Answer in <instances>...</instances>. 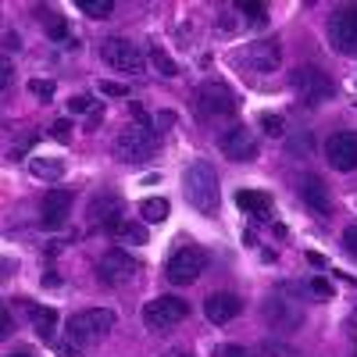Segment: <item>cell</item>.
I'll return each mask as SVG.
<instances>
[{"instance_id": "1", "label": "cell", "mask_w": 357, "mask_h": 357, "mask_svg": "<svg viewBox=\"0 0 357 357\" xmlns=\"http://www.w3.org/2000/svg\"><path fill=\"white\" fill-rule=\"evenodd\" d=\"M183 193H186V204L200 215H215L218 211V175L211 168V161H190L186 172H183Z\"/></svg>"}, {"instance_id": "2", "label": "cell", "mask_w": 357, "mask_h": 357, "mask_svg": "<svg viewBox=\"0 0 357 357\" xmlns=\"http://www.w3.org/2000/svg\"><path fill=\"white\" fill-rule=\"evenodd\" d=\"M158 151V132L146 126L143 111H136V122H129L114 136V158L122 165H146Z\"/></svg>"}, {"instance_id": "3", "label": "cell", "mask_w": 357, "mask_h": 357, "mask_svg": "<svg viewBox=\"0 0 357 357\" xmlns=\"http://www.w3.org/2000/svg\"><path fill=\"white\" fill-rule=\"evenodd\" d=\"M289 86H293V93L301 97V104H307V107H318V104H325V100H333V93H336L333 79L325 75L318 65L293 68V72H289Z\"/></svg>"}, {"instance_id": "4", "label": "cell", "mask_w": 357, "mask_h": 357, "mask_svg": "<svg viewBox=\"0 0 357 357\" xmlns=\"http://www.w3.org/2000/svg\"><path fill=\"white\" fill-rule=\"evenodd\" d=\"M111 329H114V311H111V307H86V311H75V314L68 318V336H72L79 347L100 343Z\"/></svg>"}, {"instance_id": "5", "label": "cell", "mask_w": 357, "mask_h": 357, "mask_svg": "<svg viewBox=\"0 0 357 357\" xmlns=\"http://www.w3.org/2000/svg\"><path fill=\"white\" fill-rule=\"evenodd\" d=\"M207 268V250L197 243H183L178 250H172V257L165 261V279L172 286H190L200 279V272Z\"/></svg>"}, {"instance_id": "6", "label": "cell", "mask_w": 357, "mask_h": 357, "mask_svg": "<svg viewBox=\"0 0 357 357\" xmlns=\"http://www.w3.org/2000/svg\"><path fill=\"white\" fill-rule=\"evenodd\" d=\"M97 54H100V61H104L107 68L126 72V75H139L143 65H146V61H143V50H139L132 40H126V36H107V40H100Z\"/></svg>"}, {"instance_id": "7", "label": "cell", "mask_w": 357, "mask_h": 357, "mask_svg": "<svg viewBox=\"0 0 357 357\" xmlns=\"http://www.w3.org/2000/svg\"><path fill=\"white\" fill-rule=\"evenodd\" d=\"M197 114L204 122H215V118H232L236 114V93L225 82H204L197 89Z\"/></svg>"}, {"instance_id": "8", "label": "cell", "mask_w": 357, "mask_h": 357, "mask_svg": "<svg viewBox=\"0 0 357 357\" xmlns=\"http://www.w3.org/2000/svg\"><path fill=\"white\" fill-rule=\"evenodd\" d=\"M186 318H190V304L183 301V296H158V301L143 304V321L158 333L175 329V325L186 321Z\"/></svg>"}, {"instance_id": "9", "label": "cell", "mask_w": 357, "mask_h": 357, "mask_svg": "<svg viewBox=\"0 0 357 357\" xmlns=\"http://www.w3.org/2000/svg\"><path fill=\"white\" fill-rule=\"evenodd\" d=\"M329 43L336 54H357V4H343L329 15Z\"/></svg>"}, {"instance_id": "10", "label": "cell", "mask_w": 357, "mask_h": 357, "mask_svg": "<svg viewBox=\"0 0 357 357\" xmlns=\"http://www.w3.org/2000/svg\"><path fill=\"white\" fill-rule=\"evenodd\" d=\"M136 268H139L136 257H129L122 247H114V250H107V254L97 261V279H100L104 286H122V282H129V279L136 275Z\"/></svg>"}, {"instance_id": "11", "label": "cell", "mask_w": 357, "mask_h": 357, "mask_svg": "<svg viewBox=\"0 0 357 357\" xmlns=\"http://www.w3.org/2000/svg\"><path fill=\"white\" fill-rule=\"evenodd\" d=\"M218 146H222V154L229 161H254L257 158V136L247 126H229L218 136Z\"/></svg>"}, {"instance_id": "12", "label": "cell", "mask_w": 357, "mask_h": 357, "mask_svg": "<svg viewBox=\"0 0 357 357\" xmlns=\"http://www.w3.org/2000/svg\"><path fill=\"white\" fill-rule=\"evenodd\" d=\"M325 158L336 172H354L357 168V132L354 129H343V132H333L325 139Z\"/></svg>"}, {"instance_id": "13", "label": "cell", "mask_w": 357, "mask_h": 357, "mask_svg": "<svg viewBox=\"0 0 357 357\" xmlns=\"http://www.w3.org/2000/svg\"><path fill=\"white\" fill-rule=\"evenodd\" d=\"M89 222L100 225L104 232H111L118 222H126V204H122V197L111 193V190H100L93 200H89Z\"/></svg>"}, {"instance_id": "14", "label": "cell", "mask_w": 357, "mask_h": 357, "mask_svg": "<svg viewBox=\"0 0 357 357\" xmlns=\"http://www.w3.org/2000/svg\"><path fill=\"white\" fill-rule=\"evenodd\" d=\"M72 215V190L65 186H54L43 193V204H40V225L43 229H61Z\"/></svg>"}, {"instance_id": "15", "label": "cell", "mask_w": 357, "mask_h": 357, "mask_svg": "<svg viewBox=\"0 0 357 357\" xmlns=\"http://www.w3.org/2000/svg\"><path fill=\"white\" fill-rule=\"evenodd\" d=\"M301 200L311 207V211H314L318 218H329V215H333V197H329V186H325V178H321V175H314V172L301 175Z\"/></svg>"}, {"instance_id": "16", "label": "cell", "mask_w": 357, "mask_h": 357, "mask_svg": "<svg viewBox=\"0 0 357 357\" xmlns=\"http://www.w3.org/2000/svg\"><path fill=\"white\" fill-rule=\"evenodd\" d=\"M264 321L272 325L275 333H293V329H301V307H293L289 301H282V296H268L264 301Z\"/></svg>"}, {"instance_id": "17", "label": "cell", "mask_w": 357, "mask_h": 357, "mask_svg": "<svg viewBox=\"0 0 357 357\" xmlns=\"http://www.w3.org/2000/svg\"><path fill=\"white\" fill-rule=\"evenodd\" d=\"M240 311H243V301H240L236 293H211V296L204 301V314H207V321H215V325L232 321Z\"/></svg>"}, {"instance_id": "18", "label": "cell", "mask_w": 357, "mask_h": 357, "mask_svg": "<svg viewBox=\"0 0 357 357\" xmlns=\"http://www.w3.org/2000/svg\"><path fill=\"white\" fill-rule=\"evenodd\" d=\"M247 68L254 72H275L279 68V43L275 40H264V43H250L243 54Z\"/></svg>"}, {"instance_id": "19", "label": "cell", "mask_w": 357, "mask_h": 357, "mask_svg": "<svg viewBox=\"0 0 357 357\" xmlns=\"http://www.w3.org/2000/svg\"><path fill=\"white\" fill-rule=\"evenodd\" d=\"M236 207H240L243 215H250L254 222L272 218V197L261 193V190H240L236 193Z\"/></svg>"}, {"instance_id": "20", "label": "cell", "mask_w": 357, "mask_h": 357, "mask_svg": "<svg viewBox=\"0 0 357 357\" xmlns=\"http://www.w3.org/2000/svg\"><path fill=\"white\" fill-rule=\"evenodd\" d=\"M29 318H33L36 336H40L43 343H50V340H54V329H57V311H54V307H40V304H33V307H29Z\"/></svg>"}, {"instance_id": "21", "label": "cell", "mask_w": 357, "mask_h": 357, "mask_svg": "<svg viewBox=\"0 0 357 357\" xmlns=\"http://www.w3.org/2000/svg\"><path fill=\"white\" fill-rule=\"evenodd\" d=\"M107 236H114V240H122V243H146V229L136 225V222H118Z\"/></svg>"}, {"instance_id": "22", "label": "cell", "mask_w": 357, "mask_h": 357, "mask_svg": "<svg viewBox=\"0 0 357 357\" xmlns=\"http://www.w3.org/2000/svg\"><path fill=\"white\" fill-rule=\"evenodd\" d=\"M139 215H143V222H165V218H168V200H165V197L143 200V204H139Z\"/></svg>"}, {"instance_id": "23", "label": "cell", "mask_w": 357, "mask_h": 357, "mask_svg": "<svg viewBox=\"0 0 357 357\" xmlns=\"http://www.w3.org/2000/svg\"><path fill=\"white\" fill-rule=\"evenodd\" d=\"M29 168H33V175L36 178H50V183H54V178H61V161H47V158H36L33 165H29Z\"/></svg>"}, {"instance_id": "24", "label": "cell", "mask_w": 357, "mask_h": 357, "mask_svg": "<svg viewBox=\"0 0 357 357\" xmlns=\"http://www.w3.org/2000/svg\"><path fill=\"white\" fill-rule=\"evenodd\" d=\"M79 11L89 15V18H111L114 4H111V0H79Z\"/></svg>"}, {"instance_id": "25", "label": "cell", "mask_w": 357, "mask_h": 357, "mask_svg": "<svg viewBox=\"0 0 357 357\" xmlns=\"http://www.w3.org/2000/svg\"><path fill=\"white\" fill-rule=\"evenodd\" d=\"M151 57H154V65L161 68V75H168V79H175V75H178V65L172 61V57H168L161 47H151Z\"/></svg>"}, {"instance_id": "26", "label": "cell", "mask_w": 357, "mask_h": 357, "mask_svg": "<svg viewBox=\"0 0 357 357\" xmlns=\"http://www.w3.org/2000/svg\"><path fill=\"white\" fill-rule=\"evenodd\" d=\"M54 89H57V86H54V82H47V79H33V82H29V93H36L43 104H50V100H54Z\"/></svg>"}, {"instance_id": "27", "label": "cell", "mask_w": 357, "mask_h": 357, "mask_svg": "<svg viewBox=\"0 0 357 357\" xmlns=\"http://www.w3.org/2000/svg\"><path fill=\"white\" fill-rule=\"evenodd\" d=\"M261 129H264L268 136H282V132H286L282 114H261Z\"/></svg>"}, {"instance_id": "28", "label": "cell", "mask_w": 357, "mask_h": 357, "mask_svg": "<svg viewBox=\"0 0 357 357\" xmlns=\"http://www.w3.org/2000/svg\"><path fill=\"white\" fill-rule=\"evenodd\" d=\"M97 107H100V104H97L93 97H72V100H68V111H72V114H82V111L93 114Z\"/></svg>"}, {"instance_id": "29", "label": "cell", "mask_w": 357, "mask_h": 357, "mask_svg": "<svg viewBox=\"0 0 357 357\" xmlns=\"http://www.w3.org/2000/svg\"><path fill=\"white\" fill-rule=\"evenodd\" d=\"M307 286H311V293L318 296V301H333V286L325 282V279H311Z\"/></svg>"}, {"instance_id": "30", "label": "cell", "mask_w": 357, "mask_h": 357, "mask_svg": "<svg viewBox=\"0 0 357 357\" xmlns=\"http://www.w3.org/2000/svg\"><path fill=\"white\" fill-rule=\"evenodd\" d=\"M343 247H347V254H350V257H357V222L343 229Z\"/></svg>"}, {"instance_id": "31", "label": "cell", "mask_w": 357, "mask_h": 357, "mask_svg": "<svg viewBox=\"0 0 357 357\" xmlns=\"http://www.w3.org/2000/svg\"><path fill=\"white\" fill-rule=\"evenodd\" d=\"M236 11L247 15L250 22H264V4H236Z\"/></svg>"}, {"instance_id": "32", "label": "cell", "mask_w": 357, "mask_h": 357, "mask_svg": "<svg viewBox=\"0 0 357 357\" xmlns=\"http://www.w3.org/2000/svg\"><path fill=\"white\" fill-rule=\"evenodd\" d=\"M307 151H311V136H307V132H301V136L289 139V154H307Z\"/></svg>"}, {"instance_id": "33", "label": "cell", "mask_w": 357, "mask_h": 357, "mask_svg": "<svg viewBox=\"0 0 357 357\" xmlns=\"http://www.w3.org/2000/svg\"><path fill=\"white\" fill-rule=\"evenodd\" d=\"M100 93H107V97H129V86H122V82H100Z\"/></svg>"}, {"instance_id": "34", "label": "cell", "mask_w": 357, "mask_h": 357, "mask_svg": "<svg viewBox=\"0 0 357 357\" xmlns=\"http://www.w3.org/2000/svg\"><path fill=\"white\" fill-rule=\"evenodd\" d=\"M50 136H54V139H61V143H68V136H72V122H65V118H61V122H54V126H50Z\"/></svg>"}, {"instance_id": "35", "label": "cell", "mask_w": 357, "mask_h": 357, "mask_svg": "<svg viewBox=\"0 0 357 357\" xmlns=\"http://www.w3.org/2000/svg\"><path fill=\"white\" fill-rule=\"evenodd\" d=\"M215 357H250V350H247V347H232V343H225V347L215 350Z\"/></svg>"}, {"instance_id": "36", "label": "cell", "mask_w": 357, "mask_h": 357, "mask_svg": "<svg viewBox=\"0 0 357 357\" xmlns=\"http://www.w3.org/2000/svg\"><path fill=\"white\" fill-rule=\"evenodd\" d=\"M57 354L61 357H82V347L75 340H68V343H57Z\"/></svg>"}, {"instance_id": "37", "label": "cell", "mask_w": 357, "mask_h": 357, "mask_svg": "<svg viewBox=\"0 0 357 357\" xmlns=\"http://www.w3.org/2000/svg\"><path fill=\"white\" fill-rule=\"evenodd\" d=\"M33 143H36V136H25V139H22L18 146H11V161H18V158H22V154H25V151H29V146H33Z\"/></svg>"}, {"instance_id": "38", "label": "cell", "mask_w": 357, "mask_h": 357, "mask_svg": "<svg viewBox=\"0 0 357 357\" xmlns=\"http://www.w3.org/2000/svg\"><path fill=\"white\" fill-rule=\"evenodd\" d=\"M50 36H54L57 43H65V47H68V43H75V40L68 36V29H65V25H54V29H50Z\"/></svg>"}, {"instance_id": "39", "label": "cell", "mask_w": 357, "mask_h": 357, "mask_svg": "<svg viewBox=\"0 0 357 357\" xmlns=\"http://www.w3.org/2000/svg\"><path fill=\"white\" fill-rule=\"evenodd\" d=\"M0 82L11 86V61H8V57H4V75H0Z\"/></svg>"}, {"instance_id": "40", "label": "cell", "mask_w": 357, "mask_h": 357, "mask_svg": "<svg viewBox=\"0 0 357 357\" xmlns=\"http://www.w3.org/2000/svg\"><path fill=\"white\" fill-rule=\"evenodd\" d=\"M4 47H8V50H18V36L8 33V36H4Z\"/></svg>"}, {"instance_id": "41", "label": "cell", "mask_w": 357, "mask_h": 357, "mask_svg": "<svg viewBox=\"0 0 357 357\" xmlns=\"http://www.w3.org/2000/svg\"><path fill=\"white\" fill-rule=\"evenodd\" d=\"M307 261H311L314 268H325V257H321V254H307Z\"/></svg>"}, {"instance_id": "42", "label": "cell", "mask_w": 357, "mask_h": 357, "mask_svg": "<svg viewBox=\"0 0 357 357\" xmlns=\"http://www.w3.org/2000/svg\"><path fill=\"white\" fill-rule=\"evenodd\" d=\"M165 357H193V354H186V350H172V354H165Z\"/></svg>"}, {"instance_id": "43", "label": "cell", "mask_w": 357, "mask_h": 357, "mask_svg": "<svg viewBox=\"0 0 357 357\" xmlns=\"http://www.w3.org/2000/svg\"><path fill=\"white\" fill-rule=\"evenodd\" d=\"M8 357H33V354H29V350H15V354H8Z\"/></svg>"}]
</instances>
